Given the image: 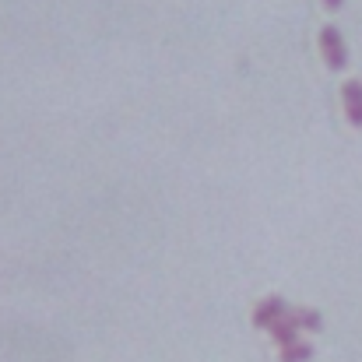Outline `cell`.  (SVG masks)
Returning <instances> with one entry per match:
<instances>
[{
    "mask_svg": "<svg viewBox=\"0 0 362 362\" xmlns=\"http://www.w3.org/2000/svg\"><path fill=\"white\" fill-rule=\"evenodd\" d=\"M320 49H324V60H327V67H331V71H341V67L349 64L345 39H341V32H338L334 25L320 28Z\"/></svg>",
    "mask_w": 362,
    "mask_h": 362,
    "instance_id": "1",
    "label": "cell"
},
{
    "mask_svg": "<svg viewBox=\"0 0 362 362\" xmlns=\"http://www.w3.org/2000/svg\"><path fill=\"white\" fill-rule=\"evenodd\" d=\"M285 313H288V306H285L281 299H267V303H260V306H257L253 324H257V327H274Z\"/></svg>",
    "mask_w": 362,
    "mask_h": 362,
    "instance_id": "2",
    "label": "cell"
},
{
    "mask_svg": "<svg viewBox=\"0 0 362 362\" xmlns=\"http://www.w3.org/2000/svg\"><path fill=\"white\" fill-rule=\"evenodd\" d=\"M341 99H345V113H349V120L356 123V127H362V85L359 81H345Z\"/></svg>",
    "mask_w": 362,
    "mask_h": 362,
    "instance_id": "3",
    "label": "cell"
},
{
    "mask_svg": "<svg viewBox=\"0 0 362 362\" xmlns=\"http://www.w3.org/2000/svg\"><path fill=\"white\" fill-rule=\"evenodd\" d=\"M310 359H313V349L306 341H296V345L281 349V362H310Z\"/></svg>",
    "mask_w": 362,
    "mask_h": 362,
    "instance_id": "4",
    "label": "cell"
},
{
    "mask_svg": "<svg viewBox=\"0 0 362 362\" xmlns=\"http://www.w3.org/2000/svg\"><path fill=\"white\" fill-rule=\"evenodd\" d=\"M324 4H327L331 11H338V7H341V0H324Z\"/></svg>",
    "mask_w": 362,
    "mask_h": 362,
    "instance_id": "5",
    "label": "cell"
}]
</instances>
